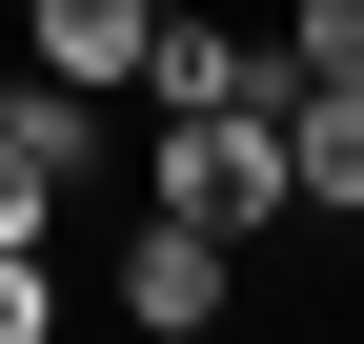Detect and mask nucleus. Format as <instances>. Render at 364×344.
Masks as SVG:
<instances>
[{
  "instance_id": "nucleus-1",
  "label": "nucleus",
  "mask_w": 364,
  "mask_h": 344,
  "mask_svg": "<svg viewBox=\"0 0 364 344\" xmlns=\"http://www.w3.org/2000/svg\"><path fill=\"white\" fill-rule=\"evenodd\" d=\"M142 203L203 223V243H263V223H284V102H162Z\"/></svg>"
},
{
  "instance_id": "nucleus-2",
  "label": "nucleus",
  "mask_w": 364,
  "mask_h": 344,
  "mask_svg": "<svg viewBox=\"0 0 364 344\" xmlns=\"http://www.w3.org/2000/svg\"><path fill=\"white\" fill-rule=\"evenodd\" d=\"M223 304H243V243H203V223H162V203H142V243H122V324L203 344Z\"/></svg>"
},
{
  "instance_id": "nucleus-3",
  "label": "nucleus",
  "mask_w": 364,
  "mask_h": 344,
  "mask_svg": "<svg viewBox=\"0 0 364 344\" xmlns=\"http://www.w3.org/2000/svg\"><path fill=\"white\" fill-rule=\"evenodd\" d=\"M122 102H284V41H243V21H182V0H162Z\"/></svg>"
},
{
  "instance_id": "nucleus-4",
  "label": "nucleus",
  "mask_w": 364,
  "mask_h": 344,
  "mask_svg": "<svg viewBox=\"0 0 364 344\" xmlns=\"http://www.w3.org/2000/svg\"><path fill=\"white\" fill-rule=\"evenodd\" d=\"M284 203L364 223V81H284Z\"/></svg>"
},
{
  "instance_id": "nucleus-5",
  "label": "nucleus",
  "mask_w": 364,
  "mask_h": 344,
  "mask_svg": "<svg viewBox=\"0 0 364 344\" xmlns=\"http://www.w3.org/2000/svg\"><path fill=\"white\" fill-rule=\"evenodd\" d=\"M142 21L162 0H21V61L81 81V102H122V81H142Z\"/></svg>"
},
{
  "instance_id": "nucleus-6",
  "label": "nucleus",
  "mask_w": 364,
  "mask_h": 344,
  "mask_svg": "<svg viewBox=\"0 0 364 344\" xmlns=\"http://www.w3.org/2000/svg\"><path fill=\"white\" fill-rule=\"evenodd\" d=\"M284 81H364V0H284Z\"/></svg>"
},
{
  "instance_id": "nucleus-7",
  "label": "nucleus",
  "mask_w": 364,
  "mask_h": 344,
  "mask_svg": "<svg viewBox=\"0 0 364 344\" xmlns=\"http://www.w3.org/2000/svg\"><path fill=\"white\" fill-rule=\"evenodd\" d=\"M61 324V264H41V243H0V344H41Z\"/></svg>"
},
{
  "instance_id": "nucleus-8",
  "label": "nucleus",
  "mask_w": 364,
  "mask_h": 344,
  "mask_svg": "<svg viewBox=\"0 0 364 344\" xmlns=\"http://www.w3.org/2000/svg\"><path fill=\"white\" fill-rule=\"evenodd\" d=\"M41 223H61V183H41V162H21V122H0V243H41Z\"/></svg>"
}]
</instances>
